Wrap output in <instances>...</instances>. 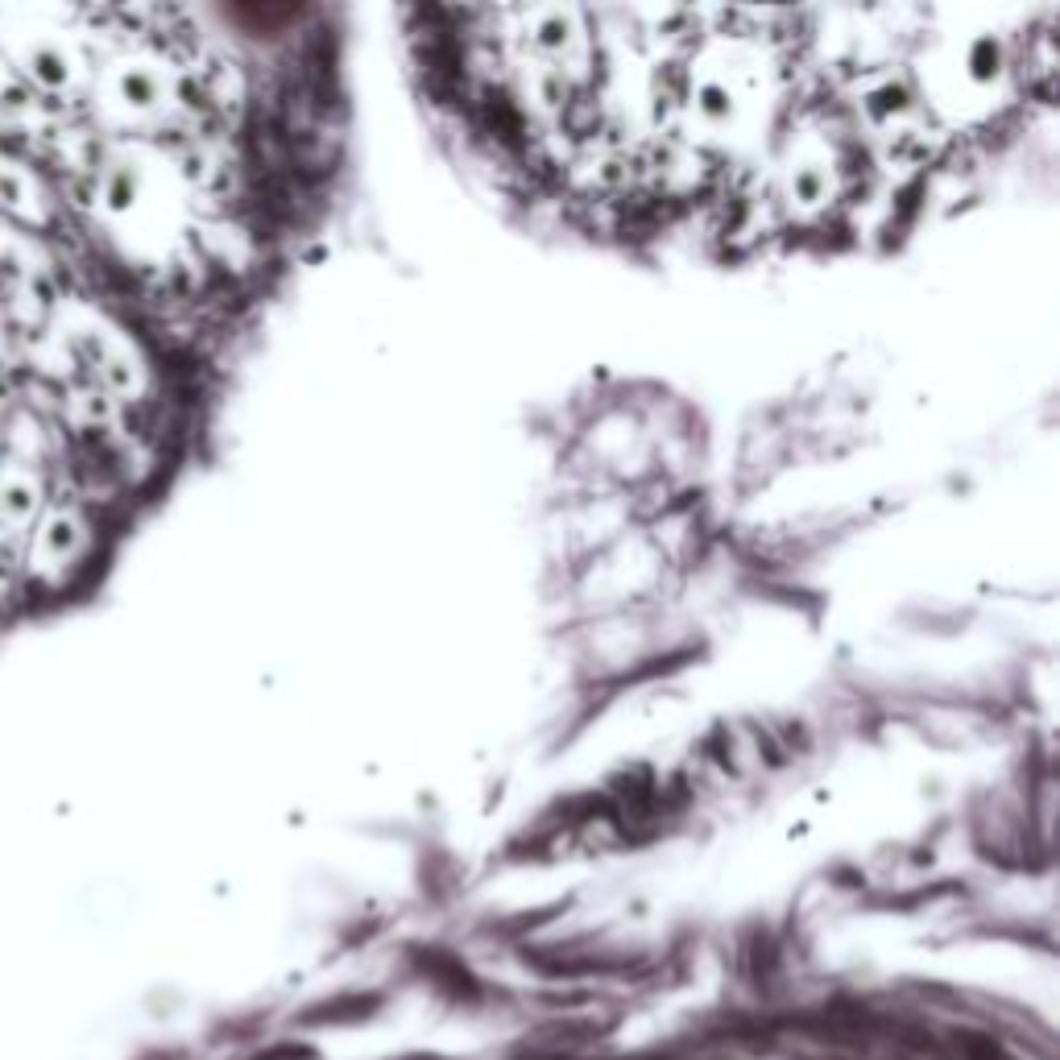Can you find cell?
I'll return each mask as SVG.
<instances>
[{
    "instance_id": "cell-1",
    "label": "cell",
    "mask_w": 1060,
    "mask_h": 1060,
    "mask_svg": "<svg viewBox=\"0 0 1060 1060\" xmlns=\"http://www.w3.org/2000/svg\"><path fill=\"white\" fill-rule=\"evenodd\" d=\"M763 182L758 203H766L784 224L808 228L833 216L853 187V150L845 129L825 113H804L775 129L763 157L750 166Z\"/></svg>"
}]
</instances>
